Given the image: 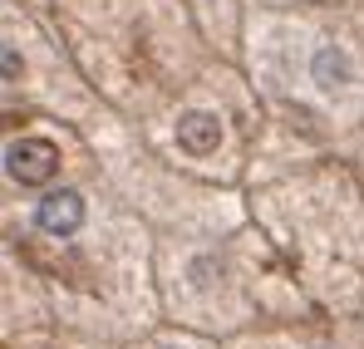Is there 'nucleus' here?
Segmentation results:
<instances>
[{"label":"nucleus","mask_w":364,"mask_h":349,"mask_svg":"<svg viewBox=\"0 0 364 349\" xmlns=\"http://www.w3.org/2000/svg\"><path fill=\"white\" fill-rule=\"evenodd\" d=\"M217 143H222V118L217 114H182L178 118V148L182 153H192V158H207V153H217Z\"/></svg>","instance_id":"obj_3"},{"label":"nucleus","mask_w":364,"mask_h":349,"mask_svg":"<svg viewBox=\"0 0 364 349\" xmlns=\"http://www.w3.org/2000/svg\"><path fill=\"white\" fill-rule=\"evenodd\" d=\"M35 222H40L50 236H74L79 227H84V197H79V192H69V187L45 192V202L35 207Z\"/></svg>","instance_id":"obj_2"},{"label":"nucleus","mask_w":364,"mask_h":349,"mask_svg":"<svg viewBox=\"0 0 364 349\" xmlns=\"http://www.w3.org/2000/svg\"><path fill=\"white\" fill-rule=\"evenodd\" d=\"M5 168H10V177H15L20 187H45L50 177L60 173V148L45 143V138H20V143H10V153H5Z\"/></svg>","instance_id":"obj_1"},{"label":"nucleus","mask_w":364,"mask_h":349,"mask_svg":"<svg viewBox=\"0 0 364 349\" xmlns=\"http://www.w3.org/2000/svg\"><path fill=\"white\" fill-rule=\"evenodd\" d=\"M315 79H320L325 89H335V79H345V59L335 55V50H320V55H315Z\"/></svg>","instance_id":"obj_4"}]
</instances>
